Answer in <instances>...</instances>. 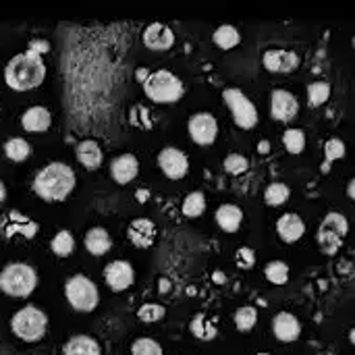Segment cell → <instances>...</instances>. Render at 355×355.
Listing matches in <instances>:
<instances>
[{"mask_svg":"<svg viewBox=\"0 0 355 355\" xmlns=\"http://www.w3.org/2000/svg\"><path fill=\"white\" fill-rule=\"evenodd\" d=\"M46 77V64L40 54L25 50L12 56L4 67V81L15 92H29L42 85Z\"/></svg>","mask_w":355,"mask_h":355,"instance_id":"obj_1","label":"cell"},{"mask_svg":"<svg viewBox=\"0 0 355 355\" xmlns=\"http://www.w3.org/2000/svg\"><path fill=\"white\" fill-rule=\"evenodd\" d=\"M75 173L64 162H50L37 171L33 179V191L46 202H62L75 189Z\"/></svg>","mask_w":355,"mask_h":355,"instance_id":"obj_2","label":"cell"},{"mask_svg":"<svg viewBox=\"0 0 355 355\" xmlns=\"http://www.w3.org/2000/svg\"><path fill=\"white\" fill-rule=\"evenodd\" d=\"M141 85H144V94L150 98V102H156V104H175L185 94L183 81L166 69L148 73V77L141 81Z\"/></svg>","mask_w":355,"mask_h":355,"instance_id":"obj_3","label":"cell"},{"mask_svg":"<svg viewBox=\"0 0 355 355\" xmlns=\"http://www.w3.org/2000/svg\"><path fill=\"white\" fill-rule=\"evenodd\" d=\"M37 287V272L23 262H10L0 270V291L8 297H29Z\"/></svg>","mask_w":355,"mask_h":355,"instance_id":"obj_4","label":"cell"},{"mask_svg":"<svg viewBox=\"0 0 355 355\" xmlns=\"http://www.w3.org/2000/svg\"><path fill=\"white\" fill-rule=\"evenodd\" d=\"M10 331L17 339L25 341V343H37L46 337L48 316L44 310H40L35 306H25L12 314Z\"/></svg>","mask_w":355,"mask_h":355,"instance_id":"obj_5","label":"cell"},{"mask_svg":"<svg viewBox=\"0 0 355 355\" xmlns=\"http://www.w3.org/2000/svg\"><path fill=\"white\" fill-rule=\"evenodd\" d=\"M64 297L75 312H94L100 304V291L96 283L85 275H73L64 283Z\"/></svg>","mask_w":355,"mask_h":355,"instance_id":"obj_6","label":"cell"},{"mask_svg":"<svg viewBox=\"0 0 355 355\" xmlns=\"http://www.w3.org/2000/svg\"><path fill=\"white\" fill-rule=\"evenodd\" d=\"M347 233H349V223H347V218H345L341 212H329V214L324 216V220L320 223L318 233H316L318 248L322 250V254L335 256V254L341 250V245H343Z\"/></svg>","mask_w":355,"mask_h":355,"instance_id":"obj_7","label":"cell"},{"mask_svg":"<svg viewBox=\"0 0 355 355\" xmlns=\"http://www.w3.org/2000/svg\"><path fill=\"white\" fill-rule=\"evenodd\" d=\"M223 100L239 129L250 131L258 125V108L239 87H227L223 92Z\"/></svg>","mask_w":355,"mask_h":355,"instance_id":"obj_8","label":"cell"},{"mask_svg":"<svg viewBox=\"0 0 355 355\" xmlns=\"http://www.w3.org/2000/svg\"><path fill=\"white\" fill-rule=\"evenodd\" d=\"M187 131L198 146H212L218 137V123L212 112H196L187 123Z\"/></svg>","mask_w":355,"mask_h":355,"instance_id":"obj_9","label":"cell"},{"mask_svg":"<svg viewBox=\"0 0 355 355\" xmlns=\"http://www.w3.org/2000/svg\"><path fill=\"white\" fill-rule=\"evenodd\" d=\"M158 166H160V171H162L168 179L179 181V179L187 177V173H189V158H187V154H183L179 148L166 146V148H162L160 154H158Z\"/></svg>","mask_w":355,"mask_h":355,"instance_id":"obj_10","label":"cell"},{"mask_svg":"<svg viewBox=\"0 0 355 355\" xmlns=\"http://www.w3.org/2000/svg\"><path fill=\"white\" fill-rule=\"evenodd\" d=\"M262 64L270 73H285V75H289V73L300 69L302 58L293 50H277V48H272V50H266L262 54Z\"/></svg>","mask_w":355,"mask_h":355,"instance_id":"obj_11","label":"cell"},{"mask_svg":"<svg viewBox=\"0 0 355 355\" xmlns=\"http://www.w3.org/2000/svg\"><path fill=\"white\" fill-rule=\"evenodd\" d=\"M300 112V102L289 89H275L270 96V114L279 123H291Z\"/></svg>","mask_w":355,"mask_h":355,"instance_id":"obj_12","label":"cell"},{"mask_svg":"<svg viewBox=\"0 0 355 355\" xmlns=\"http://www.w3.org/2000/svg\"><path fill=\"white\" fill-rule=\"evenodd\" d=\"M104 281L110 287V291L114 293H123L127 291L133 281H135V272L133 266L127 260H114L104 268Z\"/></svg>","mask_w":355,"mask_h":355,"instance_id":"obj_13","label":"cell"},{"mask_svg":"<svg viewBox=\"0 0 355 355\" xmlns=\"http://www.w3.org/2000/svg\"><path fill=\"white\" fill-rule=\"evenodd\" d=\"M141 42L152 52H166L175 46V33L164 23H150L141 33Z\"/></svg>","mask_w":355,"mask_h":355,"instance_id":"obj_14","label":"cell"},{"mask_svg":"<svg viewBox=\"0 0 355 355\" xmlns=\"http://www.w3.org/2000/svg\"><path fill=\"white\" fill-rule=\"evenodd\" d=\"M272 333L281 343H293L302 335V322L291 312H279L272 320Z\"/></svg>","mask_w":355,"mask_h":355,"instance_id":"obj_15","label":"cell"},{"mask_svg":"<svg viewBox=\"0 0 355 355\" xmlns=\"http://www.w3.org/2000/svg\"><path fill=\"white\" fill-rule=\"evenodd\" d=\"M139 175V160L133 154H121L110 162V177L116 185H127Z\"/></svg>","mask_w":355,"mask_h":355,"instance_id":"obj_16","label":"cell"},{"mask_svg":"<svg viewBox=\"0 0 355 355\" xmlns=\"http://www.w3.org/2000/svg\"><path fill=\"white\" fill-rule=\"evenodd\" d=\"M0 229H2V233H4V237H12L15 233H19V235H23V237L31 239V237H35V233H37V223H35V220H29L27 216L19 214L17 210H10V212L4 216Z\"/></svg>","mask_w":355,"mask_h":355,"instance_id":"obj_17","label":"cell"},{"mask_svg":"<svg viewBox=\"0 0 355 355\" xmlns=\"http://www.w3.org/2000/svg\"><path fill=\"white\" fill-rule=\"evenodd\" d=\"M277 233L285 243H295L306 235V223L300 214H293V212L283 214L277 220Z\"/></svg>","mask_w":355,"mask_h":355,"instance_id":"obj_18","label":"cell"},{"mask_svg":"<svg viewBox=\"0 0 355 355\" xmlns=\"http://www.w3.org/2000/svg\"><path fill=\"white\" fill-rule=\"evenodd\" d=\"M52 125V114L46 106H31L21 116V127L27 133H44Z\"/></svg>","mask_w":355,"mask_h":355,"instance_id":"obj_19","label":"cell"},{"mask_svg":"<svg viewBox=\"0 0 355 355\" xmlns=\"http://www.w3.org/2000/svg\"><path fill=\"white\" fill-rule=\"evenodd\" d=\"M127 237L135 248H150L156 239V225L150 218H135L127 229Z\"/></svg>","mask_w":355,"mask_h":355,"instance_id":"obj_20","label":"cell"},{"mask_svg":"<svg viewBox=\"0 0 355 355\" xmlns=\"http://www.w3.org/2000/svg\"><path fill=\"white\" fill-rule=\"evenodd\" d=\"M75 156H77V162L83 164L87 171H96L104 160V152L100 144L94 139H81L75 148Z\"/></svg>","mask_w":355,"mask_h":355,"instance_id":"obj_21","label":"cell"},{"mask_svg":"<svg viewBox=\"0 0 355 355\" xmlns=\"http://www.w3.org/2000/svg\"><path fill=\"white\" fill-rule=\"evenodd\" d=\"M214 220L225 233H237L243 223V212L235 204H223V206H218Z\"/></svg>","mask_w":355,"mask_h":355,"instance_id":"obj_22","label":"cell"},{"mask_svg":"<svg viewBox=\"0 0 355 355\" xmlns=\"http://www.w3.org/2000/svg\"><path fill=\"white\" fill-rule=\"evenodd\" d=\"M62 355H102V347L89 335H73L62 345Z\"/></svg>","mask_w":355,"mask_h":355,"instance_id":"obj_23","label":"cell"},{"mask_svg":"<svg viewBox=\"0 0 355 355\" xmlns=\"http://www.w3.org/2000/svg\"><path fill=\"white\" fill-rule=\"evenodd\" d=\"M83 245L85 250L92 254V256H104L108 254V250L112 248V239L108 235L106 229L102 227H94L85 233V239H83Z\"/></svg>","mask_w":355,"mask_h":355,"instance_id":"obj_24","label":"cell"},{"mask_svg":"<svg viewBox=\"0 0 355 355\" xmlns=\"http://www.w3.org/2000/svg\"><path fill=\"white\" fill-rule=\"evenodd\" d=\"M189 329H191V335L196 339H200V341H212L218 335L216 322L212 318H208L206 314H196L191 324H189Z\"/></svg>","mask_w":355,"mask_h":355,"instance_id":"obj_25","label":"cell"},{"mask_svg":"<svg viewBox=\"0 0 355 355\" xmlns=\"http://www.w3.org/2000/svg\"><path fill=\"white\" fill-rule=\"evenodd\" d=\"M212 42H214L218 48H223V50H231V48L239 46L241 33H239V29L233 27V25H220V27L212 33Z\"/></svg>","mask_w":355,"mask_h":355,"instance_id":"obj_26","label":"cell"},{"mask_svg":"<svg viewBox=\"0 0 355 355\" xmlns=\"http://www.w3.org/2000/svg\"><path fill=\"white\" fill-rule=\"evenodd\" d=\"M2 150H4V156L8 160H12V162H23L31 154V146L23 137H10V139H6V144H4Z\"/></svg>","mask_w":355,"mask_h":355,"instance_id":"obj_27","label":"cell"},{"mask_svg":"<svg viewBox=\"0 0 355 355\" xmlns=\"http://www.w3.org/2000/svg\"><path fill=\"white\" fill-rule=\"evenodd\" d=\"M50 250L58 258H69L73 254V250H75V239H73L71 231H64V229L58 231L50 241Z\"/></svg>","mask_w":355,"mask_h":355,"instance_id":"obj_28","label":"cell"},{"mask_svg":"<svg viewBox=\"0 0 355 355\" xmlns=\"http://www.w3.org/2000/svg\"><path fill=\"white\" fill-rule=\"evenodd\" d=\"M289 196H291L289 185L277 181V183H270V185L266 187V191H264V202H266L268 206H272V208H279V206L287 204Z\"/></svg>","mask_w":355,"mask_h":355,"instance_id":"obj_29","label":"cell"},{"mask_svg":"<svg viewBox=\"0 0 355 355\" xmlns=\"http://www.w3.org/2000/svg\"><path fill=\"white\" fill-rule=\"evenodd\" d=\"M181 210H183V216H187V218H198V216H202V214L206 212V198H204V193H202V191H191V193H187V198L183 200Z\"/></svg>","mask_w":355,"mask_h":355,"instance_id":"obj_30","label":"cell"},{"mask_svg":"<svg viewBox=\"0 0 355 355\" xmlns=\"http://www.w3.org/2000/svg\"><path fill=\"white\" fill-rule=\"evenodd\" d=\"M233 320H235V327L239 333H250L258 324V310L254 306H241L235 312Z\"/></svg>","mask_w":355,"mask_h":355,"instance_id":"obj_31","label":"cell"},{"mask_svg":"<svg viewBox=\"0 0 355 355\" xmlns=\"http://www.w3.org/2000/svg\"><path fill=\"white\" fill-rule=\"evenodd\" d=\"M331 98V83L329 81H314L308 85V104L310 108H318Z\"/></svg>","mask_w":355,"mask_h":355,"instance_id":"obj_32","label":"cell"},{"mask_svg":"<svg viewBox=\"0 0 355 355\" xmlns=\"http://www.w3.org/2000/svg\"><path fill=\"white\" fill-rule=\"evenodd\" d=\"M345 144L339 139V137H333V139H329L327 144H324V162H322V173L327 175L329 171H331V164L335 162V160H341L343 156H345Z\"/></svg>","mask_w":355,"mask_h":355,"instance_id":"obj_33","label":"cell"},{"mask_svg":"<svg viewBox=\"0 0 355 355\" xmlns=\"http://www.w3.org/2000/svg\"><path fill=\"white\" fill-rule=\"evenodd\" d=\"M283 144H285V150L293 156L302 154L306 150V133L302 129H295V127H289L285 133H283Z\"/></svg>","mask_w":355,"mask_h":355,"instance_id":"obj_34","label":"cell"},{"mask_svg":"<svg viewBox=\"0 0 355 355\" xmlns=\"http://www.w3.org/2000/svg\"><path fill=\"white\" fill-rule=\"evenodd\" d=\"M264 277L272 285H285L289 281V266L283 260H272L264 266Z\"/></svg>","mask_w":355,"mask_h":355,"instance_id":"obj_35","label":"cell"},{"mask_svg":"<svg viewBox=\"0 0 355 355\" xmlns=\"http://www.w3.org/2000/svg\"><path fill=\"white\" fill-rule=\"evenodd\" d=\"M166 316V308L160 306V304H144L139 310H137V318L146 324H154V322H160L162 318Z\"/></svg>","mask_w":355,"mask_h":355,"instance_id":"obj_36","label":"cell"},{"mask_svg":"<svg viewBox=\"0 0 355 355\" xmlns=\"http://www.w3.org/2000/svg\"><path fill=\"white\" fill-rule=\"evenodd\" d=\"M131 355H162V347L150 337H139L131 345Z\"/></svg>","mask_w":355,"mask_h":355,"instance_id":"obj_37","label":"cell"},{"mask_svg":"<svg viewBox=\"0 0 355 355\" xmlns=\"http://www.w3.org/2000/svg\"><path fill=\"white\" fill-rule=\"evenodd\" d=\"M223 168H225L229 175L239 177V175L248 173L250 162H248V158H245V156H241V154H229V156L225 158V162H223Z\"/></svg>","mask_w":355,"mask_h":355,"instance_id":"obj_38","label":"cell"},{"mask_svg":"<svg viewBox=\"0 0 355 355\" xmlns=\"http://www.w3.org/2000/svg\"><path fill=\"white\" fill-rule=\"evenodd\" d=\"M131 123L135 127H139V129H150L152 127L150 112L146 110V106H141V104L133 106V110H131Z\"/></svg>","mask_w":355,"mask_h":355,"instance_id":"obj_39","label":"cell"},{"mask_svg":"<svg viewBox=\"0 0 355 355\" xmlns=\"http://www.w3.org/2000/svg\"><path fill=\"white\" fill-rule=\"evenodd\" d=\"M235 262H237L239 268L250 270V268H254V264H256V252H254L252 248H239L237 254H235Z\"/></svg>","mask_w":355,"mask_h":355,"instance_id":"obj_40","label":"cell"},{"mask_svg":"<svg viewBox=\"0 0 355 355\" xmlns=\"http://www.w3.org/2000/svg\"><path fill=\"white\" fill-rule=\"evenodd\" d=\"M27 50H31V52H35V54H46V52H50V44L46 42V40H42V37H35V40H31L29 42V46H27Z\"/></svg>","mask_w":355,"mask_h":355,"instance_id":"obj_41","label":"cell"},{"mask_svg":"<svg viewBox=\"0 0 355 355\" xmlns=\"http://www.w3.org/2000/svg\"><path fill=\"white\" fill-rule=\"evenodd\" d=\"M258 152H260V154H268V152H270V144L262 139V141L258 144Z\"/></svg>","mask_w":355,"mask_h":355,"instance_id":"obj_42","label":"cell"},{"mask_svg":"<svg viewBox=\"0 0 355 355\" xmlns=\"http://www.w3.org/2000/svg\"><path fill=\"white\" fill-rule=\"evenodd\" d=\"M347 193H349V198L354 200V198H355V179H352V181H349V187H347Z\"/></svg>","mask_w":355,"mask_h":355,"instance_id":"obj_43","label":"cell"},{"mask_svg":"<svg viewBox=\"0 0 355 355\" xmlns=\"http://www.w3.org/2000/svg\"><path fill=\"white\" fill-rule=\"evenodd\" d=\"M4 198H6V185L0 181V204L4 202Z\"/></svg>","mask_w":355,"mask_h":355,"instance_id":"obj_44","label":"cell"},{"mask_svg":"<svg viewBox=\"0 0 355 355\" xmlns=\"http://www.w3.org/2000/svg\"><path fill=\"white\" fill-rule=\"evenodd\" d=\"M256 355H272V354H266V352H262V354H256Z\"/></svg>","mask_w":355,"mask_h":355,"instance_id":"obj_45","label":"cell"}]
</instances>
